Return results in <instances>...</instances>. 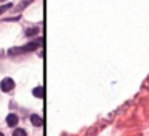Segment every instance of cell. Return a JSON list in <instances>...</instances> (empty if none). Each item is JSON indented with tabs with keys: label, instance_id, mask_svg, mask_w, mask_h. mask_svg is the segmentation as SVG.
<instances>
[{
	"label": "cell",
	"instance_id": "1",
	"mask_svg": "<svg viewBox=\"0 0 149 136\" xmlns=\"http://www.w3.org/2000/svg\"><path fill=\"white\" fill-rule=\"evenodd\" d=\"M0 88H2V91H5V93H7V91H11L15 88V82L11 80V78H3Z\"/></svg>",
	"mask_w": 149,
	"mask_h": 136
},
{
	"label": "cell",
	"instance_id": "2",
	"mask_svg": "<svg viewBox=\"0 0 149 136\" xmlns=\"http://www.w3.org/2000/svg\"><path fill=\"white\" fill-rule=\"evenodd\" d=\"M18 115H15V114H10V115L7 117V123H8V126H16L18 125Z\"/></svg>",
	"mask_w": 149,
	"mask_h": 136
},
{
	"label": "cell",
	"instance_id": "3",
	"mask_svg": "<svg viewBox=\"0 0 149 136\" xmlns=\"http://www.w3.org/2000/svg\"><path fill=\"white\" fill-rule=\"evenodd\" d=\"M31 122H32L36 126H42L43 125V119H42V117H39V115H36V114L31 115Z\"/></svg>",
	"mask_w": 149,
	"mask_h": 136
},
{
	"label": "cell",
	"instance_id": "4",
	"mask_svg": "<svg viewBox=\"0 0 149 136\" xmlns=\"http://www.w3.org/2000/svg\"><path fill=\"white\" fill-rule=\"evenodd\" d=\"M34 96L36 98H43V88L42 87H37V88H34Z\"/></svg>",
	"mask_w": 149,
	"mask_h": 136
},
{
	"label": "cell",
	"instance_id": "5",
	"mask_svg": "<svg viewBox=\"0 0 149 136\" xmlns=\"http://www.w3.org/2000/svg\"><path fill=\"white\" fill-rule=\"evenodd\" d=\"M37 32H39V29H37V27H32V29H29V31H27V34H26V35H27V37H32V35H36Z\"/></svg>",
	"mask_w": 149,
	"mask_h": 136
},
{
	"label": "cell",
	"instance_id": "6",
	"mask_svg": "<svg viewBox=\"0 0 149 136\" xmlns=\"http://www.w3.org/2000/svg\"><path fill=\"white\" fill-rule=\"evenodd\" d=\"M13 135L15 136H26V131H24V130H21V128H18V130H15Z\"/></svg>",
	"mask_w": 149,
	"mask_h": 136
},
{
	"label": "cell",
	"instance_id": "7",
	"mask_svg": "<svg viewBox=\"0 0 149 136\" xmlns=\"http://www.w3.org/2000/svg\"><path fill=\"white\" fill-rule=\"evenodd\" d=\"M8 8H11V3H7V5H2V7H0V15H2V13H5V11H7Z\"/></svg>",
	"mask_w": 149,
	"mask_h": 136
},
{
	"label": "cell",
	"instance_id": "8",
	"mask_svg": "<svg viewBox=\"0 0 149 136\" xmlns=\"http://www.w3.org/2000/svg\"><path fill=\"white\" fill-rule=\"evenodd\" d=\"M0 2H3V0H0Z\"/></svg>",
	"mask_w": 149,
	"mask_h": 136
}]
</instances>
